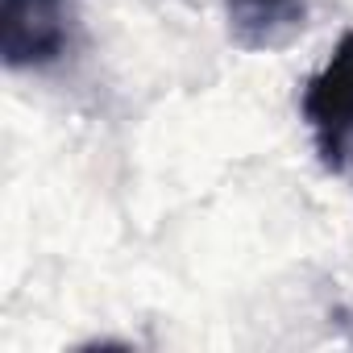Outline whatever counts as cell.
Here are the masks:
<instances>
[{
  "label": "cell",
  "mask_w": 353,
  "mask_h": 353,
  "mask_svg": "<svg viewBox=\"0 0 353 353\" xmlns=\"http://www.w3.org/2000/svg\"><path fill=\"white\" fill-rule=\"evenodd\" d=\"M303 121L328 170H345L353 154V30L303 88Z\"/></svg>",
  "instance_id": "1"
},
{
  "label": "cell",
  "mask_w": 353,
  "mask_h": 353,
  "mask_svg": "<svg viewBox=\"0 0 353 353\" xmlns=\"http://www.w3.org/2000/svg\"><path fill=\"white\" fill-rule=\"evenodd\" d=\"M67 5L71 0H5L0 9V54L5 67H46L67 54Z\"/></svg>",
  "instance_id": "2"
},
{
  "label": "cell",
  "mask_w": 353,
  "mask_h": 353,
  "mask_svg": "<svg viewBox=\"0 0 353 353\" xmlns=\"http://www.w3.org/2000/svg\"><path fill=\"white\" fill-rule=\"evenodd\" d=\"M225 9L237 42L250 50L283 46L303 26V13H307L303 0H225Z\"/></svg>",
  "instance_id": "3"
}]
</instances>
